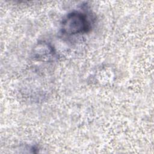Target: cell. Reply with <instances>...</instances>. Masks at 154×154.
<instances>
[{
  "label": "cell",
  "instance_id": "1",
  "mask_svg": "<svg viewBox=\"0 0 154 154\" xmlns=\"http://www.w3.org/2000/svg\"><path fill=\"white\" fill-rule=\"evenodd\" d=\"M91 29V23L87 15L78 11L68 13L61 23V31L63 34L75 35L84 34Z\"/></svg>",
  "mask_w": 154,
  "mask_h": 154
},
{
  "label": "cell",
  "instance_id": "2",
  "mask_svg": "<svg viewBox=\"0 0 154 154\" xmlns=\"http://www.w3.org/2000/svg\"><path fill=\"white\" fill-rule=\"evenodd\" d=\"M34 58L42 61L53 60L55 56L54 48L49 43L42 42L36 45L33 49Z\"/></svg>",
  "mask_w": 154,
  "mask_h": 154
}]
</instances>
